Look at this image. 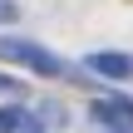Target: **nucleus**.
<instances>
[{
  "mask_svg": "<svg viewBox=\"0 0 133 133\" xmlns=\"http://www.w3.org/2000/svg\"><path fill=\"white\" fill-rule=\"evenodd\" d=\"M10 20H20V5L15 0H0V25H10Z\"/></svg>",
  "mask_w": 133,
  "mask_h": 133,
  "instance_id": "39448f33",
  "label": "nucleus"
},
{
  "mask_svg": "<svg viewBox=\"0 0 133 133\" xmlns=\"http://www.w3.org/2000/svg\"><path fill=\"white\" fill-rule=\"evenodd\" d=\"M94 118H99L109 133H133V99H123V94L94 99Z\"/></svg>",
  "mask_w": 133,
  "mask_h": 133,
  "instance_id": "7ed1b4c3",
  "label": "nucleus"
},
{
  "mask_svg": "<svg viewBox=\"0 0 133 133\" xmlns=\"http://www.w3.org/2000/svg\"><path fill=\"white\" fill-rule=\"evenodd\" d=\"M20 89V79H10V74H0V94H15Z\"/></svg>",
  "mask_w": 133,
  "mask_h": 133,
  "instance_id": "423d86ee",
  "label": "nucleus"
},
{
  "mask_svg": "<svg viewBox=\"0 0 133 133\" xmlns=\"http://www.w3.org/2000/svg\"><path fill=\"white\" fill-rule=\"evenodd\" d=\"M25 128V114H20V109H5V114H0V133H20Z\"/></svg>",
  "mask_w": 133,
  "mask_h": 133,
  "instance_id": "20e7f679",
  "label": "nucleus"
},
{
  "mask_svg": "<svg viewBox=\"0 0 133 133\" xmlns=\"http://www.w3.org/2000/svg\"><path fill=\"white\" fill-rule=\"evenodd\" d=\"M0 59L30 69V74H39V79H59V74H64V59H59L54 49H44V44H35V39H20V35H5V39H0Z\"/></svg>",
  "mask_w": 133,
  "mask_h": 133,
  "instance_id": "f257e3e1",
  "label": "nucleus"
},
{
  "mask_svg": "<svg viewBox=\"0 0 133 133\" xmlns=\"http://www.w3.org/2000/svg\"><path fill=\"white\" fill-rule=\"evenodd\" d=\"M84 64H89V74L114 79V84L133 79V54H123V49H94V54H84Z\"/></svg>",
  "mask_w": 133,
  "mask_h": 133,
  "instance_id": "f03ea898",
  "label": "nucleus"
}]
</instances>
